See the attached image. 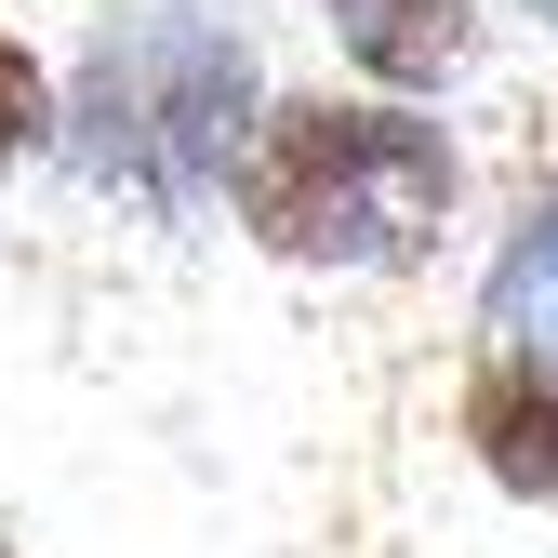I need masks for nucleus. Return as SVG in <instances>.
I'll return each mask as SVG.
<instances>
[{
  "label": "nucleus",
  "mask_w": 558,
  "mask_h": 558,
  "mask_svg": "<svg viewBox=\"0 0 558 558\" xmlns=\"http://www.w3.org/2000/svg\"><path fill=\"white\" fill-rule=\"evenodd\" d=\"M81 133H94V160L133 173V186H199V173H240V53L227 40H199V27H120L94 40L81 66Z\"/></svg>",
  "instance_id": "nucleus-2"
},
{
  "label": "nucleus",
  "mask_w": 558,
  "mask_h": 558,
  "mask_svg": "<svg viewBox=\"0 0 558 558\" xmlns=\"http://www.w3.org/2000/svg\"><path fill=\"white\" fill-rule=\"evenodd\" d=\"M465 439H478V465H493L506 493L558 506V360L493 345V360L465 373Z\"/></svg>",
  "instance_id": "nucleus-3"
},
{
  "label": "nucleus",
  "mask_w": 558,
  "mask_h": 558,
  "mask_svg": "<svg viewBox=\"0 0 558 558\" xmlns=\"http://www.w3.org/2000/svg\"><path fill=\"white\" fill-rule=\"evenodd\" d=\"M332 40L360 53L386 94H426L465 53V0H332Z\"/></svg>",
  "instance_id": "nucleus-4"
},
{
  "label": "nucleus",
  "mask_w": 558,
  "mask_h": 558,
  "mask_svg": "<svg viewBox=\"0 0 558 558\" xmlns=\"http://www.w3.org/2000/svg\"><path fill=\"white\" fill-rule=\"evenodd\" d=\"M240 227L293 266H412L452 214V147L412 107H332L293 94L253 120V147L227 173Z\"/></svg>",
  "instance_id": "nucleus-1"
},
{
  "label": "nucleus",
  "mask_w": 558,
  "mask_h": 558,
  "mask_svg": "<svg viewBox=\"0 0 558 558\" xmlns=\"http://www.w3.org/2000/svg\"><path fill=\"white\" fill-rule=\"evenodd\" d=\"M40 133H53V94H40V66L14 53V27H0V173H14Z\"/></svg>",
  "instance_id": "nucleus-6"
},
{
  "label": "nucleus",
  "mask_w": 558,
  "mask_h": 558,
  "mask_svg": "<svg viewBox=\"0 0 558 558\" xmlns=\"http://www.w3.org/2000/svg\"><path fill=\"white\" fill-rule=\"evenodd\" d=\"M478 332L493 345H532V360H558V199H532L506 266H493V293H478Z\"/></svg>",
  "instance_id": "nucleus-5"
}]
</instances>
